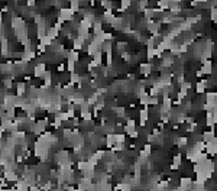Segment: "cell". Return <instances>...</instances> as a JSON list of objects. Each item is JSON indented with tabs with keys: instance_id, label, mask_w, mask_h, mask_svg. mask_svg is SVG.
I'll return each mask as SVG.
<instances>
[{
	"instance_id": "5",
	"label": "cell",
	"mask_w": 217,
	"mask_h": 191,
	"mask_svg": "<svg viewBox=\"0 0 217 191\" xmlns=\"http://www.w3.org/2000/svg\"><path fill=\"white\" fill-rule=\"evenodd\" d=\"M168 178H169V175H162L161 180H162V181H168Z\"/></svg>"
},
{
	"instance_id": "3",
	"label": "cell",
	"mask_w": 217,
	"mask_h": 191,
	"mask_svg": "<svg viewBox=\"0 0 217 191\" xmlns=\"http://www.w3.org/2000/svg\"><path fill=\"white\" fill-rule=\"evenodd\" d=\"M64 151H67L70 155H72V153H74V148H72V146H68V148L65 146V148H64Z\"/></svg>"
},
{
	"instance_id": "4",
	"label": "cell",
	"mask_w": 217,
	"mask_h": 191,
	"mask_svg": "<svg viewBox=\"0 0 217 191\" xmlns=\"http://www.w3.org/2000/svg\"><path fill=\"white\" fill-rule=\"evenodd\" d=\"M15 184H16L15 181H7V187H9V188H12V187H13Z\"/></svg>"
},
{
	"instance_id": "1",
	"label": "cell",
	"mask_w": 217,
	"mask_h": 191,
	"mask_svg": "<svg viewBox=\"0 0 217 191\" xmlns=\"http://www.w3.org/2000/svg\"><path fill=\"white\" fill-rule=\"evenodd\" d=\"M15 46H16V48H13V51H16V52H23V51H25V46H23V43H19V42H17Z\"/></svg>"
},
{
	"instance_id": "2",
	"label": "cell",
	"mask_w": 217,
	"mask_h": 191,
	"mask_svg": "<svg viewBox=\"0 0 217 191\" xmlns=\"http://www.w3.org/2000/svg\"><path fill=\"white\" fill-rule=\"evenodd\" d=\"M113 9H120L122 7V0H111Z\"/></svg>"
},
{
	"instance_id": "6",
	"label": "cell",
	"mask_w": 217,
	"mask_h": 191,
	"mask_svg": "<svg viewBox=\"0 0 217 191\" xmlns=\"http://www.w3.org/2000/svg\"><path fill=\"white\" fill-rule=\"evenodd\" d=\"M207 159H213V155L211 153H207Z\"/></svg>"
}]
</instances>
